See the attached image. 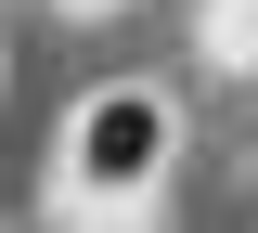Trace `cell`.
Segmentation results:
<instances>
[{
  "instance_id": "cell-2",
  "label": "cell",
  "mask_w": 258,
  "mask_h": 233,
  "mask_svg": "<svg viewBox=\"0 0 258 233\" xmlns=\"http://www.w3.org/2000/svg\"><path fill=\"white\" fill-rule=\"evenodd\" d=\"M232 52H245V65H258V0H232Z\"/></svg>"
},
{
  "instance_id": "cell-1",
  "label": "cell",
  "mask_w": 258,
  "mask_h": 233,
  "mask_svg": "<svg viewBox=\"0 0 258 233\" xmlns=\"http://www.w3.org/2000/svg\"><path fill=\"white\" fill-rule=\"evenodd\" d=\"M168 156H181V104L155 78H103L78 104V130H64V195L78 207H129V195L168 181Z\"/></svg>"
}]
</instances>
